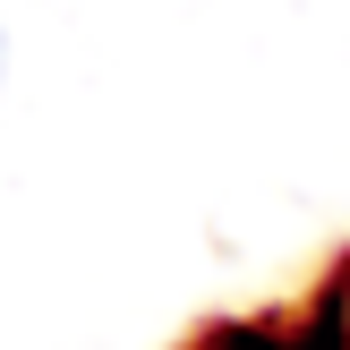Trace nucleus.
<instances>
[{
  "label": "nucleus",
  "mask_w": 350,
  "mask_h": 350,
  "mask_svg": "<svg viewBox=\"0 0 350 350\" xmlns=\"http://www.w3.org/2000/svg\"><path fill=\"white\" fill-rule=\"evenodd\" d=\"M0 85H9V26H0Z\"/></svg>",
  "instance_id": "nucleus-1"
}]
</instances>
